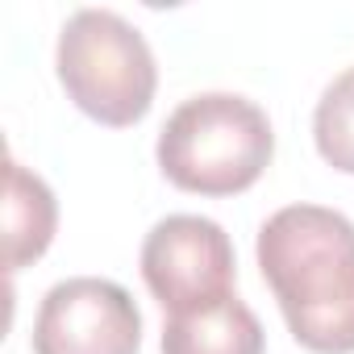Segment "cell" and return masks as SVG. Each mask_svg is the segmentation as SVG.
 <instances>
[{
    "label": "cell",
    "mask_w": 354,
    "mask_h": 354,
    "mask_svg": "<svg viewBox=\"0 0 354 354\" xmlns=\"http://www.w3.org/2000/svg\"><path fill=\"white\" fill-rule=\"evenodd\" d=\"M55 71L67 100L113 129L142 121L158 88L150 42L113 9H75L63 21Z\"/></svg>",
    "instance_id": "3957f363"
},
{
    "label": "cell",
    "mask_w": 354,
    "mask_h": 354,
    "mask_svg": "<svg viewBox=\"0 0 354 354\" xmlns=\"http://www.w3.org/2000/svg\"><path fill=\"white\" fill-rule=\"evenodd\" d=\"M142 313L133 296L100 275L59 279L34 317V354H138Z\"/></svg>",
    "instance_id": "5b68a950"
},
{
    "label": "cell",
    "mask_w": 354,
    "mask_h": 354,
    "mask_svg": "<svg viewBox=\"0 0 354 354\" xmlns=\"http://www.w3.org/2000/svg\"><path fill=\"white\" fill-rule=\"evenodd\" d=\"M275 129L267 113L238 92H201L188 96L158 129V171L196 196H234L246 192L271 167Z\"/></svg>",
    "instance_id": "7a4b0ae2"
},
{
    "label": "cell",
    "mask_w": 354,
    "mask_h": 354,
    "mask_svg": "<svg viewBox=\"0 0 354 354\" xmlns=\"http://www.w3.org/2000/svg\"><path fill=\"white\" fill-rule=\"evenodd\" d=\"M313 138L333 171L354 175V67L333 75L313 109Z\"/></svg>",
    "instance_id": "ba28073f"
},
{
    "label": "cell",
    "mask_w": 354,
    "mask_h": 354,
    "mask_svg": "<svg viewBox=\"0 0 354 354\" xmlns=\"http://www.w3.org/2000/svg\"><path fill=\"white\" fill-rule=\"evenodd\" d=\"M59 230V201L38 171L21 167L13 154L5 158V263L21 271L42 259Z\"/></svg>",
    "instance_id": "52a82bcc"
},
{
    "label": "cell",
    "mask_w": 354,
    "mask_h": 354,
    "mask_svg": "<svg viewBox=\"0 0 354 354\" xmlns=\"http://www.w3.org/2000/svg\"><path fill=\"white\" fill-rule=\"evenodd\" d=\"M142 279L150 296L167 308V317L217 304L234 296V242L213 217L171 213L154 221V230L142 242Z\"/></svg>",
    "instance_id": "277c9868"
},
{
    "label": "cell",
    "mask_w": 354,
    "mask_h": 354,
    "mask_svg": "<svg viewBox=\"0 0 354 354\" xmlns=\"http://www.w3.org/2000/svg\"><path fill=\"white\" fill-rule=\"evenodd\" d=\"M267 333L254 308L234 292L217 304L167 317L162 354H263Z\"/></svg>",
    "instance_id": "8992f818"
},
{
    "label": "cell",
    "mask_w": 354,
    "mask_h": 354,
    "mask_svg": "<svg viewBox=\"0 0 354 354\" xmlns=\"http://www.w3.org/2000/svg\"><path fill=\"white\" fill-rule=\"evenodd\" d=\"M254 254L292 337L313 354H354V221L288 205L263 221Z\"/></svg>",
    "instance_id": "6da1fadb"
}]
</instances>
